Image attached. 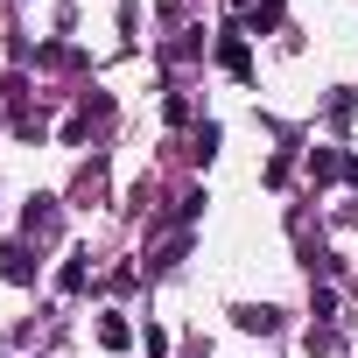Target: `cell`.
I'll return each instance as SVG.
<instances>
[{
    "mask_svg": "<svg viewBox=\"0 0 358 358\" xmlns=\"http://www.w3.org/2000/svg\"><path fill=\"white\" fill-rule=\"evenodd\" d=\"M218 64H225L232 78H253V50H246V36H239V29H225V36H218Z\"/></svg>",
    "mask_w": 358,
    "mask_h": 358,
    "instance_id": "1",
    "label": "cell"
},
{
    "mask_svg": "<svg viewBox=\"0 0 358 358\" xmlns=\"http://www.w3.org/2000/svg\"><path fill=\"white\" fill-rule=\"evenodd\" d=\"M22 225H29V239H50L57 232V197H29V218Z\"/></svg>",
    "mask_w": 358,
    "mask_h": 358,
    "instance_id": "2",
    "label": "cell"
},
{
    "mask_svg": "<svg viewBox=\"0 0 358 358\" xmlns=\"http://www.w3.org/2000/svg\"><path fill=\"white\" fill-rule=\"evenodd\" d=\"M232 8H239L253 29H281V0H232Z\"/></svg>",
    "mask_w": 358,
    "mask_h": 358,
    "instance_id": "3",
    "label": "cell"
},
{
    "mask_svg": "<svg viewBox=\"0 0 358 358\" xmlns=\"http://www.w3.org/2000/svg\"><path fill=\"white\" fill-rule=\"evenodd\" d=\"M99 344H106V351H127V344H134V323H127V316H99Z\"/></svg>",
    "mask_w": 358,
    "mask_h": 358,
    "instance_id": "4",
    "label": "cell"
},
{
    "mask_svg": "<svg viewBox=\"0 0 358 358\" xmlns=\"http://www.w3.org/2000/svg\"><path fill=\"white\" fill-rule=\"evenodd\" d=\"M57 288H64V295H78V288H85V253H71V260H64V274H57Z\"/></svg>",
    "mask_w": 358,
    "mask_h": 358,
    "instance_id": "5",
    "label": "cell"
},
{
    "mask_svg": "<svg viewBox=\"0 0 358 358\" xmlns=\"http://www.w3.org/2000/svg\"><path fill=\"white\" fill-rule=\"evenodd\" d=\"M274 323H281L274 309H239V330H274Z\"/></svg>",
    "mask_w": 358,
    "mask_h": 358,
    "instance_id": "6",
    "label": "cell"
},
{
    "mask_svg": "<svg viewBox=\"0 0 358 358\" xmlns=\"http://www.w3.org/2000/svg\"><path fill=\"white\" fill-rule=\"evenodd\" d=\"M0 274H8V281H29V274H36V267H29V253H22V246H15V253H8V267H0Z\"/></svg>",
    "mask_w": 358,
    "mask_h": 358,
    "instance_id": "7",
    "label": "cell"
}]
</instances>
